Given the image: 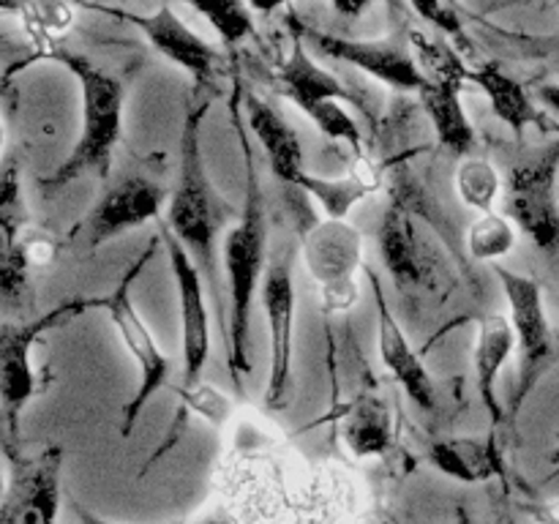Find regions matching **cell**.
Segmentation results:
<instances>
[{
	"mask_svg": "<svg viewBox=\"0 0 559 524\" xmlns=\"http://www.w3.org/2000/svg\"><path fill=\"white\" fill-rule=\"evenodd\" d=\"M304 260L322 293L328 314L353 309L358 300L355 273L364 267V235L347 218H314L304 229Z\"/></svg>",
	"mask_w": 559,
	"mask_h": 524,
	"instance_id": "30bf717a",
	"label": "cell"
},
{
	"mask_svg": "<svg viewBox=\"0 0 559 524\" xmlns=\"http://www.w3.org/2000/svg\"><path fill=\"white\" fill-rule=\"evenodd\" d=\"M489 33L500 36L502 41H508L511 47L522 49L524 55L546 60L551 69L559 71V33H551V36H530V33H508L500 31V27H489Z\"/></svg>",
	"mask_w": 559,
	"mask_h": 524,
	"instance_id": "d6a6232c",
	"label": "cell"
},
{
	"mask_svg": "<svg viewBox=\"0 0 559 524\" xmlns=\"http://www.w3.org/2000/svg\"><path fill=\"white\" fill-rule=\"evenodd\" d=\"M186 3L211 22L224 47H235L254 33L251 5L246 0H186Z\"/></svg>",
	"mask_w": 559,
	"mask_h": 524,
	"instance_id": "f546056e",
	"label": "cell"
},
{
	"mask_svg": "<svg viewBox=\"0 0 559 524\" xmlns=\"http://www.w3.org/2000/svg\"><path fill=\"white\" fill-rule=\"evenodd\" d=\"M246 3H249L254 11H262V14H271V11L282 9V5L287 3V0H246Z\"/></svg>",
	"mask_w": 559,
	"mask_h": 524,
	"instance_id": "74e56055",
	"label": "cell"
},
{
	"mask_svg": "<svg viewBox=\"0 0 559 524\" xmlns=\"http://www.w3.org/2000/svg\"><path fill=\"white\" fill-rule=\"evenodd\" d=\"M382 178H385V164L360 158L358 167L349 175H342V178H320V175L304 172L295 189L320 202L325 207L328 218H347L358 202H364L366 196L380 189Z\"/></svg>",
	"mask_w": 559,
	"mask_h": 524,
	"instance_id": "603a6c76",
	"label": "cell"
},
{
	"mask_svg": "<svg viewBox=\"0 0 559 524\" xmlns=\"http://www.w3.org/2000/svg\"><path fill=\"white\" fill-rule=\"evenodd\" d=\"M557 475H559V464H557V467H555V469H551V473H549V478H546V480H555V478H557Z\"/></svg>",
	"mask_w": 559,
	"mask_h": 524,
	"instance_id": "ab89813d",
	"label": "cell"
},
{
	"mask_svg": "<svg viewBox=\"0 0 559 524\" xmlns=\"http://www.w3.org/2000/svg\"><path fill=\"white\" fill-rule=\"evenodd\" d=\"M559 136L513 164L506 175V216L538 246L559 249Z\"/></svg>",
	"mask_w": 559,
	"mask_h": 524,
	"instance_id": "9c48e42d",
	"label": "cell"
},
{
	"mask_svg": "<svg viewBox=\"0 0 559 524\" xmlns=\"http://www.w3.org/2000/svg\"><path fill=\"white\" fill-rule=\"evenodd\" d=\"M243 109H246V123L249 131L257 136V142L265 151L267 164H271L273 175L282 183L298 186V178L306 172L304 169V145L300 136L265 98L257 93H243Z\"/></svg>",
	"mask_w": 559,
	"mask_h": 524,
	"instance_id": "ac0fdd59",
	"label": "cell"
},
{
	"mask_svg": "<svg viewBox=\"0 0 559 524\" xmlns=\"http://www.w3.org/2000/svg\"><path fill=\"white\" fill-rule=\"evenodd\" d=\"M469 82L486 93V98H489L491 104V112H495L502 123L511 126V131L519 140H522V134L530 126L549 129V120H546V115L535 107L527 87H524L516 76L508 74V71L502 69L500 60H486V63L469 69Z\"/></svg>",
	"mask_w": 559,
	"mask_h": 524,
	"instance_id": "ffe728a7",
	"label": "cell"
},
{
	"mask_svg": "<svg viewBox=\"0 0 559 524\" xmlns=\"http://www.w3.org/2000/svg\"><path fill=\"white\" fill-rule=\"evenodd\" d=\"M491 271L500 278L502 293L508 298V309H511V325L516 331V347H519V380L516 391H513L511 415H519L522 404L527 402L530 393L538 388L546 371L555 366L559 349L557 336L551 331L549 314L544 306V289L533 276L511 271V267L491 262Z\"/></svg>",
	"mask_w": 559,
	"mask_h": 524,
	"instance_id": "52a82bcc",
	"label": "cell"
},
{
	"mask_svg": "<svg viewBox=\"0 0 559 524\" xmlns=\"http://www.w3.org/2000/svg\"><path fill=\"white\" fill-rule=\"evenodd\" d=\"M173 391L180 396L178 424L169 426L167 437H164L162 445H158L156 451H153L151 456H147V462H145V467H142V473H145V469H151L153 464H156L158 458H162L164 453H167L169 448L175 445V442H178V434H180V431H183L189 413L200 415V418H205L207 424L216 426V429H218V426L227 424L229 415H233V398L224 396L222 391H216V388L207 385V382H200V385L191 388V391H183V388H173Z\"/></svg>",
	"mask_w": 559,
	"mask_h": 524,
	"instance_id": "484cf974",
	"label": "cell"
},
{
	"mask_svg": "<svg viewBox=\"0 0 559 524\" xmlns=\"http://www.w3.org/2000/svg\"><path fill=\"white\" fill-rule=\"evenodd\" d=\"M366 276L371 282V293H374L377 303V347H380V358L385 364V369L391 371L393 380L402 385V391L407 393L409 402L418 404L420 409L431 413L437 407V388L431 380L429 369L424 366L420 353H415V347L409 344V338L404 336L402 325L393 317L391 306L385 300V289H382L380 276H377L371 267H364Z\"/></svg>",
	"mask_w": 559,
	"mask_h": 524,
	"instance_id": "2e32d148",
	"label": "cell"
},
{
	"mask_svg": "<svg viewBox=\"0 0 559 524\" xmlns=\"http://www.w3.org/2000/svg\"><path fill=\"white\" fill-rule=\"evenodd\" d=\"M516 349V331L511 320L502 314H486L478 320V336H475V388H478L480 404L486 407L491 418V431L506 424V409L502 398L497 393V380H500L502 366Z\"/></svg>",
	"mask_w": 559,
	"mask_h": 524,
	"instance_id": "e0dca14e",
	"label": "cell"
},
{
	"mask_svg": "<svg viewBox=\"0 0 559 524\" xmlns=\"http://www.w3.org/2000/svg\"><path fill=\"white\" fill-rule=\"evenodd\" d=\"M342 437L353 456H385L393 445V418L385 398L374 391L355 393L344 407Z\"/></svg>",
	"mask_w": 559,
	"mask_h": 524,
	"instance_id": "7402d4cb",
	"label": "cell"
},
{
	"mask_svg": "<svg viewBox=\"0 0 559 524\" xmlns=\"http://www.w3.org/2000/svg\"><path fill=\"white\" fill-rule=\"evenodd\" d=\"M233 129L238 134L240 153H243L246 167V202L240 211L238 222L224 235V271H227V293H229V349L227 364L233 374L235 388L243 393L240 374L251 369L249 358V322H251V303H254L260 276L265 271V249H267V218H265V200H262L260 172H257L254 145H251V131L240 123V85L235 91L233 104Z\"/></svg>",
	"mask_w": 559,
	"mask_h": 524,
	"instance_id": "7a4b0ae2",
	"label": "cell"
},
{
	"mask_svg": "<svg viewBox=\"0 0 559 524\" xmlns=\"http://www.w3.org/2000/svg\"><path fill=\"white\" fill-rule=\"evenodd\" d=\"M158 246H162V235H156V238L142 249V254L126 267L118 287H115L109 295H104V311L109 314L120 342H123V347L129 349L131 360H134L136 371H140V385H136L134 396L123 404V424H120V434L123 437L131 434V429L136 426V418H140V413L145 409V404L151 402L153 393L162 391L169 380L167 355L158 349L151 327L145 325L142 314L136 311L134 298H131V287H134V282L140 278V273L145 271L147 262L153 260Z\"/></svg>",
	"mask_w": 559,
	"mask_h": 524,
	"instance_id": "8992f818",
	"label": "cell"
},
{
	"mask_svg": "<svg viewBox=\"0 0 559 524\" xmlns=\"http://www.w3.org/2000/svg\"><path fill=\"white\" fill-rule=\"evenodd\" d=\"M413 186L407 178L391 186V202L382 211L377 227V246L388 273L402 293L435 289L442 273V260L437 246L426 238L413 211Z\"/></svg>",
	"mask_w": 559,
	"mask_h": 524,
	"instance_id": "ba28073f",
	"label": "cell"
},
{
	"mask_svg": "<svg viewBox=\"0 0 559 524\" xmlns=\"http://www.w3.org/2000/svg\"><path fill=\"white\" fill-rule=\"evenodd\" d=\"M555 3H557V5H559V0H555Z\"/></svg>",
	"mask_w": 559,
	"mask_h": 524,
	"instance_id": "b9f144b4",
	"label": "cell"
},
{
	"mask_svg": "<svg viewBox=\"0 0 559 524\" xmlns=\"http://www.w3.org/2000/svg\"><path fill=\"white\" fill-rule=\"evenodd\" d=\"M413 58L418 63L420 74L426 76L429 85H459L469 82V69L464 66L462 52L456 44L445 41V38H431L424 31H409L407 36Z\"/></svg>",
	"mask_w": 559,
	"mask_h": 524,
	"instance_id": "4316f807",
	"label": "cell"
},
{
	"mask_svg": "<svg viewBox=\"0 0 559 524\" xmlns=\"http://www.w3.org/2000/svg\"><path fill=\"white\" fill-rule=\"evenodd\" d=\"M82 5L140 27V33L147 38V44H151L158 55H164L169 63L183 69L186 74L191 76V82H194V87H216L213 82H216L218 69H222L224 63L222 52H218L213 44H207L200 33L191 31V27L169 9V3H162L153 14H136V11L115 9V5L96 3V0H87V3Z\"/></svg>",
	"mask_w": 559,
	"mask_h": 524,
	"instance_id": "8fae6325",
	"label": "cell"
},
{
	"mask_svg": "<svg viewBox=\"0 0 559 524\" xmlns=\"http://www.w3.org/2000/svg\"><path fill=\"white\" fill-rule=\"evenodd\" d=\"M213 98H216V87H194L191 98L186 102L183 131H180L178 180L173 186L164 224L178 235L180 243L186 246V251L200 265L207 289H211L213 303L218 309V317H222V282H218L216 246L224 227L229 222H238L240 213L218 194L205 167L202 123H205Z\"/></svg>",
	"mask_w": 559,
	"mask_h": 524,
	"instance_id": "6da1fadb",
	"label": "cell"
},
{
	"mask_svg": "<svg viewBox=\"0 0 559 524\" xmlns=\"http://www.w3.org/2000/svg\"><path fill=\"white\" fill-rule=\"evenodd\" d=\"M429 462L437 473L459 480V484H486L502 475L500 451H497V431L486 440L478 437H442L429 448Z\"/></svg>",
	"mask_w": 559,
	"mask_h": 524,
	"instance_id": "44dd1931",
	"label": "cell"
},
{
	"mask_svg": "<svg viewBox=\"0 0 559 524\" xmlns=\"http://www.w3.org/2000/svg\"><path fill=\"white\" fill-rule=\"evenodd\" d=\"M371 0H331L333 9L344 16H360L366 9H369Z\"/></svg>",
	"mask_w": 559,
	"mask_h": 524,
	"instance_id": "8d00e7d4",
	"label": "cell"
},
{
	"mask_svg": "<svg viewBox=\"0 0 559 524\" xmlns=\"http://www.w3.org/2000/svg\"><path fill=\"white\" fill-rule=\"evenodd\" d=\"M44 60L66 66L80 85L82 126L69 158L41 180V189H60V186L74 183L82 175H96L98 180H107L115 147L123 140L126 82L85 55L66 49V44L44 55Z\"/></svg>",
	"mask_w": 559,
	"mask_h": 524,
	"instance_id": "3957f363",
	"label": "cell"
},
{
	"mask_svg": "<svg viewBox=\"0 0 559 524\" xmlns=\"http://www.w3.org/2000/svg\"><path fill=\"white\" fill-rule=\"evenodd\" d=\"M459 524H478V522H475V519H469L467 513L462 511V513H459Z\"/></svg>",
	"mask_w": 559,
	"mask_h": 524,
	"instance_id": "f35d334b",
	"label": "cell"
},
{
	"mask_svg": "<svg viewBox=\"0 0 559 524\" xmlns=\"http://www.w3.org/2000/svg\"><path fill=\"white\" fill-rule=\"evenodd\" d=\"M535 96H538V102L544 104L551 115L559 118V82H544V85L535 91Z\"/></svg>",
	"mask_w": 559,
	"mask_h": 524,
	"instance_id": "d590c367",
	"label": "cell"
},
{
	"mask_svg": "<svg viewBox=\"0 0 559 524\" xmlns=\"http://www.w3.org/2000/svg\"><path fill=\"white\" fill-rule=\"evenodd\" d=\"M409 5H413L429 25H435L442 36L451 38L456 47L469 49L467 27H464V16L462 11H459L456 0H409Z\"/></svg>",
	"mask_w": 559,
	"mask_h": 524,
	"instance_id": "1f68e13d",
	"label": "cell"
},
{
	"mask_svg": "<svg viewBox=\"0 0 559 524\" xmlns=\"http://www.w3.org/2000/svg\"><path fill=\"white\" fill-rule=\"evenodd\" d=\"M5 14H14L20 20L22 31L31 36L36 52L22 60L20 69H25L33 60H44V55L52 52L63 44L66 33L74 27V5L69 0H0Z\"/></svg>",
	"mask_w": 559,
	"mask_h": 524,
	"instance_id": "cb8c5ba5",
	"label": "cell"
},
{
	"mask_svg": "<svg viewBox=\"0 0 559 524\" xmlns=\"http://www.w3.org/2000/svg\"><path fill=\"white\" fill-rule=\"evenodd\" d=\"M278 87H282L284 96L295 104V107H306V104L314 102H349L355 107H364L360 96H355L336 74H331L328 69H322L309 52H306L304 38H293V49H289L287 58L282 60L276 71Z\"/></svg>",
	"mask_w": 559,
	"mask_h": 524,
	"instance_id": "d6986e66",
	"label": "cell"
},
{
	"mask_svg": "<svg viewBox=\"0 0 559 524\" xmlns=\"http://www.w3.org/2000/svg\"><path fill=\"white\" fill-rule=\"evenodd\" d=\"M289 27L295 31V36L309 41L317 52L328 55V58L333 60H342V63L347 66H355V69L374 76L377 82L393 87V91L420 93L429 87L426 76L420 74L418 63H415L409 44L344 38L336 36V33H325L317 31V27L311 25H304V22H298L295 16H289Z\"/></svg>",
	"mask_w": 559,
	"mask_h": 524,
	"instance_id": "5bb4252c",
	"label": "cell"
},
{
	"mask_svg": "<svg viewBox=\"0 0 559 524\" xmlns=\"http://www.w3.org/2000/svg\"><path fill=\"white\" fill-rule=\"evenodd\" d=\"M516 246V229H513L511 218L502 213H480L467 233V249L469 257L478 262H495L508 257Z\"/></svg>",
	"mask_w": 559,
	"mask_h": 524,
	"instance_id": "f1b7e54d",
	"label": "cell"
},
{
	"mask_svg": "<svg viewBox=\"0 0 559 524\" xmlns=\"http://www.w3.org/2000/svg\"><path fill=\"white\" fill-rule=\"evenodd\" d=\"M295 251L287 249L267 265L262 278V309L271 333V371H267L265 402L271 409H284L293 380V325H295Z\"/></svg>",
	"mask_w": 559,
	"mask_h": 524,
	"instance_id": "9a60e30c",
	"label": "cell"
},
{
	"mask_svg": "<svg viewBox=\"0 0 559 524\" xmlns=\"http://www.w3.org/2000/svg\"><path fill=\"white\" fill-rule=\"evenodd\" d=\"M527 516L533 519L535 524H559V497H551V500L530 502Z\"/></svg>",
	"mask_w": 559,
	"mask_h": 524,
	"instance_id": "836d02e7",
	"label": "cell"
},
{
	"mask_svg": "<svg viewBox=\"0 0 559 524\" xmlns=\"http://www.w3.org/2000/svg\"><path fill=\"white\" fill-rule=\"evenodd\" d=\"M80 3H87V0H80Z\"/></svg>",
	"mask_w": 559,
	"mask_h": 524,
	"instance_id": "60d3db41",
	"label": "cell"
},
{
	"mask_svg": "<svg viewBox=\"0 0 559 524\" xmlns=\"http://www.w3.org/2000/svg\"><path fill=\"white\" fill-rule=\"evenodd\" d=\"M420 107L429 115L435 134L442 147L451 153L467 156L475 147V129L469 123L462 104V87L459 85H429L418 93Z\"/></svg>",
	"mask_w": 559,
	"mask_h": 524,
	"instance_id": "d4e9b609",
	"label": "cell"
},
{
	"mask_svg": "<svg viewBox=\"0 0 559 524\" xmlns=\"http://www.w3.org/2000/svg\"><path fill=\"white\" fill-rule=\"evenodd\" d=\"M5 458L9 480L3 489L0 524H58L63 448L47 445L36 456H22L5 445Z\"/></svg>",
	"mask_w": 559,
	"mask_h": 524,
	"instance_id": "7c38bea8",
	"label": "cell"
},
{
	"mask_svg": "<svg viewBox=\"0 0 559 524\" xmlns=\"http://www.w3.org/2000/svg\"><path fill=\"white\" fill-rule=\"evenodd\" d=\"M506 189L502 175L486 156H464L456 169V194L464 205L478 213L495 211V202L500 191Z\"/></svg>",
	"mask_w": 559,
	"mask_h": 524,
	"instance_id": "83f0119b",
	"label": "cell"
},
{
	"mask_svg": "<svg viewBox=\"0 0 559 524\" xmlns=\"http://www.w3.org/2000/svg\"><path fill=\"white\" fill-rule=\"evenodd\" d=\"M76 511V524H120V522H109V519L96 516L93 511H85L82 505H74ZM173 524H227L222 516H211V519H200V522H173Z\"/></svg>",
	"mask_w": 559,
	"mask_h": 524,
	"instance_id": "e575fe53",
	"label": "cell"
},
{
	"mask_svg": "<svg viewBox=\"0 0 559 524\" xmlns=\"http://www.w3.org/2000/svg\"><path fill=\"white\" fill-rule=\"evenodd\" d=\"M87 309H104V295L60 300L36 320L22 322V325H3L0 331V404H3L5 420V445H14L20 440L22 413L41 393V380L33 366V347L44 333L85 314Z\"/></svg>",
	"mask_w": 559,
	"mask_h": 524,
	"instance_id": "5b68a950",
	"label": "cell"
},
{
	"mask_svg": "<svg viewBox=\"0 0 559 524\" xmlns=\"http://www.w3.org/2000/svg\"><path fill=\"white\" fill-rule=\"evenodd\" d=\"M304 109L306 115L311 118V123L333 142H347L353 147V153L358 158L366 156V145H364V131H360L358 120L342 107V102H314V104H306Z\"/></svg>",
	"mask_w": 559,
	"mask_h": 524,
	"instance_id": "4dcf8cb0",
	"label": "cell"
},
{
	"mask_svg": "<svg viewBox=\"0 0 559 524\" xmlns=\"http://www.w3.org/2000/svg\"><path fill=\"white\" fill-rule=\"evenodd\" d=\"M158 235H162V246L167 249L169 265H173L175 284H178L180 298V347H183V380L178 388L191 391L202 382V369L211 355V314L205 306V276H202L200 265L194 257L186 251L178 235L158 222Z\"/></svg>",
	"mask_w": 559,
	"mask_h": 524,
	"instance_id": "4fadbf2b",
	"label": "cell"
},
{
	"mask_svg": "<svg viewBox=\"0 0 559 524\" xmlns=\"http://www.w3.org/2000/svg\"><path fill=\"white\" fill-rule=\"evenodd\" d=\"M169 196L173 186L167 180V153L134 158V164L109 180L96 205L71 227L69 240L82 238L87 251H96L98 246L129 229L145 227L147 222H162V211L169 205Z\"/></svg>",
	"mask_w": 559,
	"mask_h": 524,
	"instance_id": "277c9868",
	"label": "cell"
}]
</instances>
